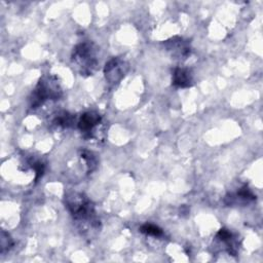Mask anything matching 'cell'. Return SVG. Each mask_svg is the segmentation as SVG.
Segmentation results:
<instances>
[{"mask_svg":"<svg viewBox=\"0 0 263 263\" xmlns=\"http://www.w3.org/2000/svg\"><path fill=\"white\" fill-rule=\"evenodd\" d=\"M65 197L66 208L76 222L88 225L93 229L99 228L100 221L96 218L93 204L85 195L81 193H70Z\"/></svg>","mask_w":263,"mask_h":263,"instance_id":"6da1fadb","label":"cell"},{"mask_svg":"<svg viewBox=\"0 0 263 263\" xmlns=\"http://www.w3.org/2000/svg\"><path fill=\"white\" fill-rule=\"evenodd\" d=\"M72 62L81 75H92L97 69V49L90 42L76 45L72 51Z\"/></svg>","mask_w":263,"mask_h":263,"instance_id":"7a4b0ae2","label":"cell"},{"mask_svg":"<svg viewBox=\"0 0 263 263\" xmlns=\"http://www.w3.org/2000/svg\"><path fill=\"white\" fill-rule=\"evenodd\" d=\"M61 96L62 88L58 79L53 76H43L32 92L31 107L37 108L47 100H59Z\"/></svg>","mask_w":263,"mask_h":263,"instance_id":"3957f363","label":"cell"},{"mask_svg":"<svg viewBox=\"0 0 263 263\" xmlns=\"http://www.w3.org/2000/svg\"><path fill=\"white\" fill-rule=\"evenodd\" d=\"M128 70L126 62L120 58L111 59L105 66L104 73L106 80L110 84H117Z\"/></svg>","mask_w":263,"mask_h":263,"instance_id":"277c9868","label":"cell"},{"mask_svg":"<svg viewBox=\"0 0 263 263\" xmlns=\"http://www.w3.org/2000/svg\"><path fill=\"white\" fill-rule=\"evenodd\" d=\"M101 115L97 112L89 111L83 113L78 120V128L85 138H91L93 129L101 122Z\"/></svg>","mask_w":263,"mask_h":263,"instance_id":"5b68a950","label":"cell"},{"mask_svg":"<svg viewBox=\"0 0 263 263\" xmlns=\"http://www.w3.org/2000/svg\"><path fill=\"white\" fill-rule=\"evenodd\" d=\"M167 50H171L173 54L179 58H186L190 54V45L189 42L183 40L182 38H172L165 42Z\"/></svg>","mask_w":263,"mask_h":263,"instance_id":"8992f818","label":"cell"},{"mask_svg":"<svg viewBox=\"0 0 263 263\" xmlns=\"http://www.w3.org/2000/svg\"><path fill=\"white\" fill-rule=\"evenodd\" d=\"M193 83V77L188 69L177 68L172 76V84L176 87H189Z\"/></svg>","mask_w":263,"mask_h":263,"instance_id":"52a82bcc","label":"cell"},{"mask_svg":"<svg viewBox=\"0 0 263 263\" xmlns=\"http://www.w3.org/2000/svg\"><path fill=\"white\" fill-rule=\"evenodd\" d=\"M230 199L229 201V204H232V203H237V202H249L251 200H254L256 198V196L252 193V191L247 187H242L240 188V190L236 193V195L233 197V196H230V197H227Z\"/></svg>","mask_w":263,"mask_h":263,"instance_id":"ba28073f","label":"cell"},{"mask_svg":"<svg viewBox=\"0 0 263 263\" xmlns=\"http://www.w3.org/2000/svg\"><path fill=\"white\" fill-rule=\"evenodd\" d=\"M74 121V117L72 116V114L63 111L59 114H57V116L53 119V123L58 126H62V127H69L72 125Z\"/></svg>","mask_w":263,"mask_h":263,"instance_id":"9c48e42d","label":"cell"},{"mask_svg":"<svg viewBox=\"0 0 263 263\" xmlns=\"http://www.w3.org/2000/svg\"><path fill=\"white\" fill-rule=\"evenodd\" d=\"M140 231L142 233H145L147 235H152V236H161L163 234L161 228L154 224L146 223L140 227Z\"/></svg>","mask_w":263,"mask_h":263,"instance_id":"30bf717a","label":"cell"},{"mask_svg":"<svg viewBox=\"0 0 263 263\" xmlns=\"http://www.w3.org/2000/svg\"><path fill=\"white\" fill-rule=\"evenodd\" d=\"M80 156L84 160L85 165H86L88 172H91L92 170L96 168V166H97V159H96V157L93 156V154L91 152L86 151V150H82Z\"/></svg>","mask_w":263,"mask_h":263,"instance_id":"8fae6325","label":"cell"},{"mask_svg":"<svg viewBox=\"0 0 263 263\" xmlns=\"http://www.w3.org/2000/svg\"><path fill=\"white\" fill-rule=\"evenodd\" d=\"M13 245V241L9 234H7L5 231L1 232V253L3 254L4 252L8 251Z\"/></svg>","mask_w":263,"mask_h":263,"instance_id":"7c38bea8","label":"cell"}]
</instances>
